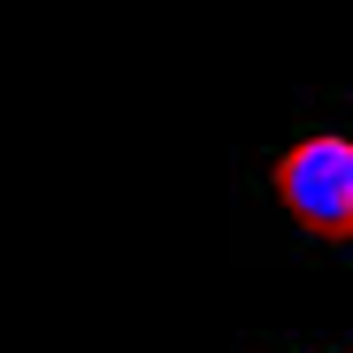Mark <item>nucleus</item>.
Here are the masks:
<instances>
[{"instance_id":"f257e3e1","label":"nucleus","mask_w":353,"mask_h":353,"mask_svg":"<svg viewBox=\"0 0 353 353\" xmlns=\"http://www.w3.org/2000/svg\"><path fill=\"white\" fill-rule=\"evenodd\" d=\"M276 208L323 246L353 239V139L345 131H300L269 169Z\"/></svg>"}]
</instances>
